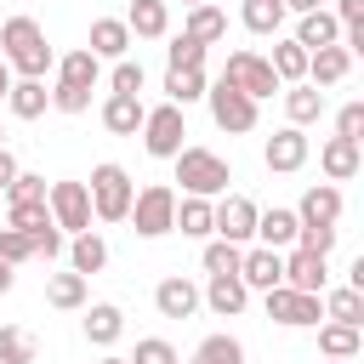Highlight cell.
<instances>
[{
	"label": "cell",
	"mask_w": 364,
	"mask_h": 364,
	"mask_svg": "<svg viewBox=\"0 0 364 364\" xmlns=\"http://www.w3.org/2000/svg\"><path fill=\"white\" fill-rule=\"evenodd\" d=\"M0 63L11 68V80H46L57 68V51L46 46V28L17 11L0 23Z\"/></svg>",
	"instance_id": "1"
},
{
	"label": "cell",
	"mask_w": 364,
	"mask_h": 364,
	"mask_svg": "<svg viewBox=\"0 0 364 364\" xmlns=\"http://www.w3.org/2000/svg\"><path fill=\"white\" fill-rule=\"evenodd\" d=\"M176 182H182V193L188 199H216V193H228V182H233V171H228V159L216 154V148H182L176 159Z\"/></svg>",
	"instance_id": "2"
},
{
	"label": "cell",
	"mask_w": 364,
	"mask_h": 364,
	"mask_svg": "<svg viewBox=\"0 0 364 364\" xmlns=\"http://www.w3.org/2000/svg\"><path fill=\"white\" fill-rule=\"evenodd\" d=\"M85 193H91V216H97V222H125V210H131V193H136V182L125 176V165L102 159V165L91 171Z\"/></svg>",
	"instance_id": "3"
},
{
	"label": "cell",
	"mask_w": 364,
	"mask_h": 364,
	"mask_svg": "<svg viewBox=\"0 0 364 364\" xmlns=\"http://www.w3.org/2000/svg\"><path fill=\"white\" fill-rule=\"evenodd\" d=\"M125 222H131L142 239H165L171 222H176V188H171V182H148V188H136Z\"/></svg>",
	"instance_id": "4"
},
{
	"label": "cell",
	"mask_w": 364,
	"mask_h": 364,
	"mask_svg": "<svg viewBox=\"0 0 364 364\" xmlns=\"http://www.w3.org/2000/svg\"><path fill=\"white\" fill-rule=\"evenodd\" d=\"M216 80H228V85H233V91H245L250 102H262V97L284 91L262 51H228V63H222V74H216Z\"/></svg>",
	"instance_id": "5"
},
{
	"label": "cell",
	"mask_w": 364,
	"mask_h": 364,
	"mask_svg": "<svg viewBox=\"0 0 364 364\" xmlns=\"http://www.w3.org/2000/svg\"><path fill=\"white\" fill-rule=\"evenodd\" d=\"M188 119H182V108L176 102H159V108H148L142 114V148L154 154V159H176L188 142Z\"/></svg>",
	"instance_id": "6"
},
{
	"label": "cell",
	"mask_w": 364,
	"mask_h": 364,
	"mask_svg": "<svg viewBox=\"0 0 364 364\" xmlns=\"http://www.w3.org/2000/svg\"><path fill=\"white\" fill-rule=\"evenodd\" d=\"M205 102H210V119H216V131H228V136H245V131H256V102H250L245 91H233L228 80L205 85Z\"/></svg>",
	"instance_id": "7"
},
{
	"label": "cell",
	"mask_w": 364,
	"mask_h": 364,
	"mask_svg": "<svg viewBox=\"0 0 364 364\" xmlns=\"http://www.w3.org/2000/svg\"><path fill=\"white\" fill-rule=\"evenodd\" d=\"M262 307H267V318L284 324V330H307V324L324 318V301H318V296H301V290H290V284L262 290Z\"/></svg>",
	"instance_id": "8"
},
{
	"label": "cell",
	"mask_w": 364,
	"mask_h": 364,
	"mask_svg": "<svg viewBox=\"0 0 364 364\" xmlns=\"http://www.w3.org/2000/svg\"><path fill=\"white\" fill-rule=\"evenodd\" d=\"M46 210L63 233H91V193L85 182H51L46 188Z\"/></svg>",
	"instance_id": "9"
},
{
	"label": "cell",
	"mask_w": 364,
	"mask_h": 364,
	"mask_svg": "<svg viewBox=\"0 0 364 364\" xmlns=\"http://www.w3.org/2000/svg\"><path fill=\"white\" fill-rule=\"evenodd\" d=\"M210 233L245 250V245L256 239V199H245V193H228V199H216V205H210Z\"/></svg>",
	"instance_id": "10"
},
{
	"label": "cell",
	"mask_w": 364,
	"mask_h": 364,
	"mask_svg": "<svg viewBox=\"0 0 364 364\" xmlns=\"http://www.w3.org/2000/svg\"><path fill=\"white\" fill-rule=\"evenodd\" d=\"M307 154H313L307 131L279 125V131L267 136V148H262V165H267V171H279V176H290V171H301V165H307Z\"/></svg>",
	"instance_id": "11"
},
{
	"label": "cell",
	"mask_w": 364,
	"mask_h": 364,
	"mask_svg": "<svg viewBox=\"0 0 364 364\" xmlns=\"http://www.w3.org/2000/svg\"><path fill=\"white\" fill-rule=\"evenodd\" d=\"M284 284L301 290V296H324V290H330V256H313V250L290 245V256H284Z\"/></svg>",
	"instance_id": "12"
},
{
	"label": "cell",
	"mask_w": 364,
	"mask_h": 364,
	"mask_svg": "<svg viewBox=\"0 0 364 364\" xmlns=\"http://www.w3.org/2000/svg\"><path fill=\"white\" fill-rule=\"evenodd\" d=\"M239 284H245V290H273V284H284V250L250 245V250L239 256Z\"/></svg>",
	"instance_id": "13"
},
{
	"label": "cell",
	"mask_w": 364,
	"mask_h": 364,
	"mask_svg": "<svg viewBox=\"0 0 364 364\" xmlns=\"http://www.w3.org/2000/svg\"><path fill=\"white\" fill-rule=\"evenodd\" d=\"M296 222L301 228H336L341 222V188L336 182H313L301 193V205H296Z\"/></svg>",
	"instance_id": "14"
},
{
	"label": "cell",
	"mask_w": 364,
	"mask_h": 364,
	"mask_svg": "<svg viewBox=\"0 0 364 364\" xmlns=\"http://www.w3.org/2000/svg\"><path fill=\"white\" fill-rule=\"evenodd\" d=\"M154 307H159V318H193L199 313V284L182 279V273H171V279L154 284Z\"/></svg>",
	"instance_id": "15"
},
{
	"label": "cell",
	"mask_w": 364,
	"mask_h": 364,
	"mask_svg": "<svg viewBox=\"0 0 364 364\" xmlns=\"http://www.w3.org/2000/svg\"><path fill=\"white\" fill-rule=\"evenodd\" d=\"M85 51H91L97 63H119V57L131 51V28H125V17H97V23H91Z\"/></svg>",
	"instance_id": "16"
},
{
	"label": "cell",
	"mask_w": 364,
	"mask_h": 364,
	"mask_svg": "<svg viewBox=\"0 0 364 364\" xmlns=\"http://www.w3.org/2000/svg\"><path fill=\"white\" fill-rule=\"evenodd\" d=\"M301 51H324V46H341V23L330 17V6H318V11H307V17H296V34H290Z\"/></svg>",
	"instance_id": "17"
},
{
	"label": "cell",
	"mask_w": 364,
	"mask_h": 364,
	"mask_svg": "<svg viewBox=\"0 0 364 364\" xmlns=\"http://www.w3.org/2000/svg\"><path fill=\"white\" fill-rule=\"evenodd\" d=\"M199 301H205L216 318H239V313H245V301H250V290L239 284V273H222V279H210V284L199 290Z\"/></svg>",
	"instance_id": "18"
},
{
	"label": "cell",
	"mask_w": 364,
	"mask_h": 364,
	"mask_svg": "<svg viewBox=\"0 0 364 364\" xmlns=\"http://www.w3.org/2000/svg\"><path fill=\"white\" fill-rule=\"evenodd\" d=\"M125 28H131V40H165V34H171V11H165V0H131Z\"/></svg>",
	"instance_id": "19"
},
{
	"label": "cell",
	"mask_w": 364,
	"mask_h": 364,
	"mask_svg": "<svg viewBox=\"0 0 364 364\" xmlns=\"http://www.w3.org/2000/svg\"><path fill=\"white\" fill-rule=\"evenodd\" d=\"M358 165H364V154H358V142H347V136H330V142L318 148V171H324L330 182H353Z\"/></svg>",
	"instance_id": "20"
},
{
	"label": "cell",
	"mask_w": 364,
	"mask_h": 364,
	"mask_svg": "<svg viewBox=\"0 0 364 364\" xmlns=\"http://www.w3.org/2000/svg\"><path fill=\"white\" fill-rule=\"evenodd\" d=\"M347 68H353V57H347V46H324V51H307V85H341L347 80Z\"/></svg>",
	"instance_id": "21"
},
{
	"label": "cell",
	"mask_w": 364,
	"mask_h": 364,
	"mask_svg": "<svg viewBox=\"0 0 364 364\" xmlns=\"http://www.w3.org/2000/svg\"><path fill=\"white\" fill-rule=\"evenodd\" d=\"M256 239H262L267 250H290V245H296V210H284V205L256 210Z\"/></svg>",
	"instance_id": "22"
},
{
	"label": "cell",
	"mask_w": 364,
	"mask_h": 364,
	"mask_svg": "<svg viewBox=\"0 0 364 364\" xmlns=\"http://www.w3.org/2000/svg\"><path fill=\"white\" fill-rule=\"evenodd\" d=\"M102 267H108V245H102V233H74V239H68V273L91 279V273H102Z\"/></svg>",
	"instance_id": "23"
},
{
	"label": "cell",
	"mask_w": 364,
	"mask_h": 364,
	"mask_svg": "<svg viewBox=\"0 0 364 364\" xmlns=\"http://www.w3.org/2000/svg\"><path fill=\"white\" fill-rule=\"evenodd\" d=\"M125 336V313L114 307V301H91V313H85V341L91 347H114Z\"/></svg>",
	"instance_id": "24"
},
{
	"label": "cell",
	"mask_w": 364,
	"mask_h": 364,
	"mask_svg": "<svg viewBox=\"0 0 364 364\" xmlns=\"http://www.w3.org/2000/svg\"><path fill=\"white\" fill-rule=\"evenodd\" d=\"M358 347H364V330H358V324H330V318L318 324V353H324V358L353 364V358H358Z\"/></svg>",
	"instance_id": "25"
},
{
	"label": "cell",
	"mask_w": 364,
	"mask_h": 364,
	"mask_svg": "<svg viewBox=\"0 0 364 364\" xmlns=\"http://www.w3.org/2000/svg\"><path fill=\"white\" fill-rule=\"evenodd\" d=\"M182 34H188V40H199V46L210 51L216 40H228V17H222L210 0H205V6H188V23H182Z\"/></svg>",
	"instance_id": "26"
},
{
	"label": "cell",
	"mask_w": 364,
	"mask_h": 364,
	"mask_svg": "<svg viewBox=\"0 0 364 364\" xmlns=\"http://www.w3.org/2000/svg\"><path fill=\"white\" fill-rule=\"evenodd\" d=\"M102 80V63L80 46V51H68V57H57V85H74V91H91Z\"/></svg>",
	"instance_id": "27"
},
{
	"label": "cell",
	"mask_w": 364,
	"mask_h": 364,
	"mask_svg": "<svg viewBox=\"0 0 364 364\" xmlns=\"http://www.w3.org/2000/svg\"><path fill=\"white\" fill-rule=\"evenodd\" d=\"M6 108H11L17 119H40V114L51 108V91H46V80H11V91H6Z\"/></svg>",
	"instance_id": "28"
},
{
	"label": "cell",
	"mask_w": 364,
	"mask_h": 364,
	"mask_svg": "<svg viewBox=\"0 0 364 364\" xmlns=\"http://www.w3.org/2000/svg\"><path fill=\"white\" fill-rule=\"evenodd\" d=\"M142 114H148L142 97H114V91H108V102H102V125H108L114 136H136V131H142Z\"/></svg>",
	"instance_id": "29"
},
{
	"label": "cell",
	"mask_w": 364,
	"mask_h": 364,
	"mask_svg": "<svg viewBox=\"0 0 364 364\" xmlns=\"http://www.w3.org/2000/svg\"><path fill=\"white\" fill-rule=\"evenodd\" d=\"M318 301H324V318H330V324H358V330H364V290L336 284V290H324Z\"/></svg>",
	"instance_id": "30"
},
{
	"label": "cell",
	"mask_w": 364,
	"mask_h": 364,
	"mask_svg": "<svg viewBox=\"0 0 364 364\" xmlns=\"http://www.w3.org/2000/svg\"><path fill=\"white\" fill-rule=\"evenodd\" d=\"M318 114H324V91H318V85H307V80H301V85H290V91H284V119H290L296 131H301V125H313Z\"/></svg>",
	"instance_id": "31"
},
{
	"label": "cell",
	"mask_w": 364,
	"mask_h": 364,
	"mask_svg": "<svg viewBox=\"0 0 364 364\" xmlns=\"http://www.w3.org/2000/svg\"><path fill=\"white\" fill-rule=\"evenodd\" d=\"M205 68H165V102H176V108H188V102H199L205 97Z\"/></svg>",
	"instance_id": "32"
},
{
	"label": "cell",
	"mask_w": 364,
	"mask_h": 364,
	"mask_svg": "<svg viewBox=\"0 0 364 364\" xmlns=\"http://www.w3.org/2000/svg\"><path fill=\"white\" fill-rule=\"evenodd\" d=\"M284 17H290L284 0H245V6H239V23H245L250 34H279Z\"/></svg>",
	"instance_id": "33"
},
{
	"label": "cell",
	"mask_w": 364,
	"mask_h": 364,
	"mask_svg": "<svg viewBox=\"0 0 364 364\" xmlns=\"http://www.w3.org/2000/svg\"><path fill=\"white\" fill-rule=\"evenodd\" d=\"M267 68L279 74V85H301V80H307V51H301L296 40H279L273 57H267Z\"/></svg>",
	"instance_id": "34"
},
{
	"label": "cell",
	"mask_w": 364,
	"mask_h": 364,
	"mask_svg": "<svg viewBox=\"0 0 364 364\" xmlns=\"http://www.w3.org/2000/svg\"><path fill=\"white\" fill-rule=\"evenodd\" d=\"M188 364H245V347H239V336H205L199 347H193V358Z\"/></svg>",
	"instance_id": "35"
},
{
	"label": "cell",
	"mask_w": 364,
	"mask_h": 364,
	"mask_svg": "<svg viewBox=\"0 0 364 364\" xmlns=\"http://www.w3.org/2000/svg\"><path fill=\"white\" fill-rule=\"evenodd\" d=\"M40 341L23 330V324H0V364H34Z\"/></svg>",
	"instance_id": "36"
},
{
	"label": "cell",
	"mask_w": 364,
	"mask_h": 364,
	"mask_svg": "<svg viewBox=\"0 0 364 364\" xmlns=\"http://www.w3.org/2000/svg\"><path fill=\"white\" fill-rule=\"evenodd\" d=\"M188 239H210V199H176V222Z\"/></svg>",
	"instance_id": "37"
},
{
	"label": "cell",
	"mask_w": 364,
	"mask_h": 364,
	"mask_svg": "<svg viewBox=\"0 0 364 364\" xmlns=\"http://www.w3.org/2000/svg\"><path fill=\"white\" fill-rule=\"evenodd\" d=\"M46 301L63 307V313H68V307H85V279H80V273H51V279H46Z\"/></svg>",
	"instance_id": "38"
},
{
	"label": "cell",
	"mask_w": 364,
	"mask_h": 364,
	"mask_svg": "<svg viewBox=\"0 0 364 364\" xmlns=\"http://www.w3.org/2000/svg\"><path fill=\"white\" fill-rule=\"evenodd\" d=\"M239 256H245L239 245H228V239H205V256H199V262H205L210 279H222V273H239Z\"/></svg>",
	"instance_id": "39"
},
{
	"label": "cell",
	"mask_w": 364,
	"mask_h": 364,
	"mask_svg": "<svg viewBox=\"0 0 364 364\" xmlns=\"http://www.w3.org/2000/svg\"><path fill=\"white\" fill-rule=\"evenodd\" d=\"M40 199H46V176L17 171V176H11V188H6V205H40Z\"/></svg>",
	"instance_id": "40"
},
{
	"label": "cell",
	"mask_w": 364,
	"mask_h": 364,
	"mask_svg": "<svg viewBox=\"0 0 364 364\" xmlns=\"http://www.w3.org/2000/svg\"><path fill=\"white\" fill-rule=\"evenodd\" d=\"M6 228H17V233H40V228H51L46 199H40V205H11V210H6Z\"/></svg>",
	"instance_id": "41"
},
{
	"label": "cell",
	"mask_w": 364,
	"mask_h": 364,
	"mask_svg": "<svg viewBox=\"0 0 364 364\" xmlns=\"http://www.w3.org/2000/svg\"><path fill=\"white\" fill-rule=\"evenodd\" d=\"M165 63H171V68H205V46L188 40V34H176V40L165 46Z\"/></svg>",
	"instance_id": "42"
},
{
	"label": "cell",
	"mask_w": 364,
	"mask_h": 364,
	"mask_svg": "<svg viewBox=\"0 0 364 364\" xmlns=\"http://www.w3.org/2000/svg\"><path fill=\"white\" fill-rule=\"evenodd\" d=\"M108 85H114V97H136V91H142V63L119 57V63H114V74H108Z\"/></svg>",
	"instance_id": "43"
},
{
	"label": "cell",
	"mask_w": 364,
	"mask_h": 364,
	"mask_svg": "<svg viewBox=\"0 0 364 364\" xmlns=\"http://www.w3.org/2000/svg\"><path fill=\"white\" fill-rule=\"evenodd\" d=\"M28 256H34L28 233H17V228H0V262H6V267H17V262H28Z\"/></svg>",
	"instance_id": "44"
},
{
	"label": "cell",
	"mask_w": 364,
	"mask_h": 364,
	"mask_svg": "<svg viewBox=\"0 0 364 364\" xmlns=\"http://www.w3.org/2000/svg\"><path fill=\"white\" fill-rule=\"evenodd\" d=\"M131 364H176V347H171V341H159V336H142V341H136V353H131Z\"/></svg>",
	"instance_id": "45"
},
{
	"label": "cell",
	"mask_w": 364,
	"mask_h": 364,
	"mask_svg": "<svg viewBox=\"0 0 364 364\" xmlns=\"http://www.w3.org/2000/svg\"><path fill=\"white\" fill-rule=\"evenodd\" d=\"M296 245L313 250V256H330V250H336V228H301V222H296Z\"/></svg>",
	"instance_id": "46"
},
{
	"label": "cell",
	"mask_w": 364,
	"mask_h": 364,
	"mask_svg": "<svg viewBox=\"0 0 364 364\" xmlns=\"http://www.w3.org/2000/svg\"><path fill=\"white\" fill-rule=\"evenodd\" d=\"M51 108H57V114H85V108H91V91H74V85H51Z\"/></svg>",
	"instance_id": "47"
},
{
	"label": "cell",
	"mask_w": 364,
	"mask_h": 364,
	"mask_svg": "<svg viewBox=\"0 0 364 364\" xmlns=\"http://www.w3.org/2000/svg\"><path fill=\"white\" fill-rule=\"evenodd\" d=\"M336 136H347V142H364V102H347V108L336 114Z\"/></svg>",
	"instance_id": "48"
},
{
	"label": "cell",
	"mask_w": 364,
	"mask_h": 364,
	"mask_svg": "<svg viewBox=\"0 0 364 364\" xmlns=\"http://www.w3.org/2000/svg\"><path fill=\"white\" fill-rule=\"evenodd\" d=\"M330 17H336L341 28H358V23H364V0H336V11H330Z\"/></svg>",
	"instance_id": "49"
},
{
	"label": "cell",
	"mask_w": 364,
	"mask_h": 364,
	"mask_svg": "<svg viewBox=\"0 0 364 364\" xmlns=\"http://www.w3.org/2000/svg\"><path fill=\"white\" fill-rule=\"evenodd\" d=\"M11 176H17V159H11V148H0V193L11 188Z\"/></svg>",
	"instance_id": "50"
},
{
	"label": "cell",
	"mask_w": 364,
	"mask_h": 364,
	"mask_svg": "<svg viewBox=\"0 0 364 364\" xmlns=\"http://www.w3.org/2000/svg\"><path fill=\"white\" fill-rule=\"evenodd\" d=\"M324 0H284V11H296V17H307V11H318Z\"/></svg>",
	"instance_id": "51"
},
{
	"label": "cell",
	"mask_w": 364,
	"mask_h": 364,
	"mask_svg": "<svg viewBox=\"0 0 364 364\" xmlns=\"http://www.w3.org/2000/svg\"><path fill=\"white\" fill-rule=\"evenodd\" d=\"M11 284H17V273H11V267H6V262H0V296H6V290H11Z\"/></svg>",
	"instance_id": "52"
},
{
	"label": "cell",
	"mask_w": 364,
	"mask_h": 364,
	"mask_svg": "<svg viewBox=\"0 0 364 364\" xmlns=\"http://www.w3.org/2000/svg\"><path fill=\"white\" fill-rule=\"evenodd\" d=\"M6 91H11V68L0 63V102H6Z\"/></svg>",
	"instance_id": "53"
},
{
	"label": "cell",
	"mask_w": 364,
	"mask_h": 364,
	"mask_svg": "<svg viewBox=\"0 0 364 364\" xmlns=\"http://www.w3.org/2000/svg\"><path fill=\"white\" fill-rule=\"evenodd\" d=\"M97 364H131V358H119V353H102V358H97Z\"/></svg>",
	"instance_id": "54"
},
{
	"label": "cell",
	"mask_w": 364,
	"mask_h": 364,
	"mask_svg": "<svg viewBox=\"0 0 364 364\" xmlns=\"http://www.w3.org/2000/svg\"><path fill=\"white\" fill-rule=\"evenodd\" d=\"M182 6H205V0H182Z\"/></svg>",
	"instance_id": "55"
},
{
	"label": "cell",
	"mask_w": 364,
	"mask_h": 364,
	"mask_svg": "<svg viewBox=\"0 0 364 364\" xmlns=\"http://www.w3.org/2000/svg\"><path fill=\"white\" fill-rule=\"evenodd\" d=\"M324 364H341V358H324Z\"/></svg>",
	"instance_id": "56"
},
{
	"label": "cell",
	"mask_w": 364,
	"mask_h": 364,
	"mask_svg": "<svg viewBox=\"0 0 364 364\" xmlns=\"http://www.w3.org/2000/svg\"><path fill=\"white\" fill-rule=\"evenodd\" d=\"M0 148H6V131H0Z\"/></svg>",
	"instance_id": "57"
},
{
	"label": "cell",
	"mask_w": 364,
	"mask_h": 364,
	"mask_svg": "<svg viewBox=\"0 0 364 364\" xmlns=\"http://www.w3.org/2000/svg\"><path fill=\"white\" fill-rule=\"evenodd\" d=\"M176 364H182V358H176Z\"/></svg>",
	"instance_id": "58"
}]
</instances>
